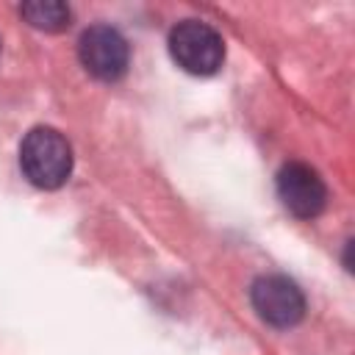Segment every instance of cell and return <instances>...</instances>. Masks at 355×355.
I'll list each match as a JSON object with an SVG mask.
<instances>
[{"mask_svg":"<svg viewBox=\"0 0 355 355\" xmlns=\"http://www.w3.org/2000/svg\"><path fill=\"white\" fill-rule=\"evenodd\" d=\"M250 300L255 313L272 327H291L305 316V297L286 275H261L250 288Z\"/></svg>","mask_w":355,"mask_h":355,"instance_id":"cell-4","label":"cell"},{"mask_svg":"<svg viewBox=\"0 0 355 355\" xmlns=\"http://www.w3.org/2000/svg\"><path fill=\"white\" fill-rule=\"evenodd\" d=\"M22 175L36 189H58L72 172V147L55 128H33L19 144Z\"/></svg>","mask_w":355,"mask_h":355,"instance_id":"cell-1","label":"cell"},{"mask_svg":"<svg viewBox=\"0 0 355 355\" xmlns=\"http://www.w3.org/2000/svg\"><path fill=\"white\" fill-rule=\"evenodd\" d=\"M169 55L189 75H214L225 61V42L211 25L183 19L169 33Z\"/></svg>","mask_w":355,"mask_h":355,"instance_id":"cell-2","label":"cell"},{"mask_svg":"<svg viewBox=\"0 0 355 355\" xmlns=\"http://www.w3.org/2000/svg\"><path fill=\"white\" fill-rule=\"evenodd\" d=\"M19 14L25 17L28 25H33L36 31H47V33H58L69 25L72 11L69 6L58 3V0H36V3H25L19 6Z\"/></svg>","mask_w":355,"mask_h":355,"instance_id":"cell-6","label":"cell"},{"mask_svg":"<svg viewBox=\"0 0 355 355\" xmlns=\"http://www.w3.org/2000/svg\"><path fill=\"white\" fill-rule=\"evenodd\" d=\"M78 55L80 64L89 75H94L97 80H116L125 75L128 61H130V50L125 36L111 28V25H92L80 33L78 42Z\"/></svg>","mask_w":355,"mask_h":355,"instance_id":"cell-3","label":"cell"},{"mask_svg":"<svg viewBox=\"0 0 355 355\" xmlns=\"http://www.w3.org/2000/svg\"><path fill=\"white\" fill-rule=\"evenodd\" d=\"M277 197L297 219H313L327 205V186L313 166L302 161H288L277 172Z\"/></svg>","mask_w":355,"mask_h":355,"instance_id":"cell-5","label":"cell"}]
</instances>
